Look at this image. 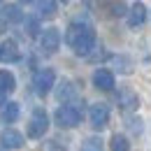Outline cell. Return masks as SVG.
Instances as JSON below:
<instances>
[{
	"mask_svg": "<svg viewBox=\"0 0 151 151\" xmlns=\"http://www.w3.org/2000/svg\"><path fill=\"white\" fill-rule=\"evenodd\" d=\"M65 42L77 56H91V51L95 49V30L86 23H70Z\"/></svg>",
	"mask_w": 151,
	"mask_h": 151,
	"instance_id": "6da1fadb",
	"label": "cell"
},
{
	"mask_svg": "<svg viewBox=\"0 0 151 151\" xmlns=\"http://www.w3.org/2000/svg\"><path fill=\"white\" fill-rule=\"evenodd\" d=\"M54 121H56L60 128H77L81 123V109L77 105H60L54 114Z\"/></svg>",
	"mask_w": 151,
	"mask_h": 151,
	"instance_id": "7a4b0ae2",
	"label": "cell"
},
{
	"mask_svg": "<svg viewBox=\"0 0 151 151\" xmlns=\"http://www.w3.org/2000/svg\"><path fill=\"white\" fill-rule=\"evenodd\" d=\"M47 130H49V116L42 107H35L30 114V121H28V137L40 139V137H44Z\"/></svg>",
	"mask_w": 151,
	"mask_h": 151,
	"instance_id": "3957f363",
	"label": "cell"
},
{
	"mask_svg": "<svg viewBox=\"0 0 151 151\" xmlns=\"http://www.w3.org/2000/svg\"><path fill=\"white\" fill-rule=\"evenodd\" d=\"M54 84H56V72L51 70V68H42L35 72L33 77V86H35V93L40 98H44V95L49 93L51 88H54Z\"/></svg>",
	"mask_w": 151,
	"mask_h": 151,
	"instance_id": "277c9868",
	"label": "cell"
},
{
	"mask_svg": "<svg viewBox=\"0 0 151 151\" xmlns=\"http://www.w3.org/2000/svg\"><path fill=\"white\" fill-rule=\"evenodd\" d=\"M88 121L95 130H102L109 123V107L105 102H93L91 109H88Z\"/></svg>",
	"mask_w": 151,
	"mask_h": 151,
	"instance_id": "5b68a950",
	"label": "cell"
},
{
	"mask_svg": "<svg viewBox=\"0 0 151 151\" xmlns=\"http://www.w3.org/2000/svg\"><path fill=\"white\" fill-rule=\"evenodd\" d=\"M40 47L47 51V54H54L58 51V47H60V30L58 28H44L42 30V35H40Z\"/></svg>",
	"mask_w": 151,
	"mask_h": 151,
	"instance_id": "8992f818",
	"label": "cell"
},
{
	"mask_svg": "<svg viewBox=\"0 0 151 151\" xmlns=\"http://www.w3.org/2000/svg\"><path fill=\"white\" fill-rule=\"evenodd\" d=\"M0 144H2V149H21L23 147V135L19 130H14V128H5L2 135H0Z\"/></svg>",
	"mask_w": 151,
	"mask_h": 151,
	"instance_id": "52a82bcc",
	"label": "cell"
},
{
	"mask_svg": "<svg viewBox=\"0 0 151 151\" xmlns=\"http://www.w3.org/2000/svg\"><path fill=\"white\" fill-rule=\"evenodd\" d=\"M93 86L98 91H112L114 88V75L107 68H98L93 72Z\"/></svg>",
	"mask_w": 151,
	"mask_h": 151,
	"instance_id": "ba28073f",
	"label": "cell"
},
{
	"mask_svg": "<svg viewBox=\"0 0 151 151\" xmlns=\"http://www.w3.org/2000/svg\"><path fill=\"white\" fill-rule=\"evenodd\" d=\"M56 98L63 102V105H70V100H75V98H77V86H75V81L63 79V81L56 86Z\"/></svg>",
	"mask_w": 151,
	"mask_h": 151,
	"instance_id": "9c48e42d",
	"label": "cell"
},
{
	"mask_svg": "<svg viewBox=\"0 0 151 151\" xmlns=\"http://www.w3.org/2000/svg\"><path fill=\"white\" fill-rule=\"evenodd\" d=\"M19 58H21V51H19V47H17L14 40H5L0 44V60L2 63H14Z\"/></svg>",
	"mask_w": 151,
	"mask_h": 151,
	"instance_id": "30bf717a",
	"label": "cell"
},
{
	"mask_svg": "<svg viewBox=\"0 0 151 151\" xmlns=\"http://www.w3.org/2000/svg\"><path fill=\"white\" fill-rule=\"evenodd\" d=\"M116 100H119V107H121L123 112H135V109L139 107V98L132 93V91H128V88H123Z\"/></svg>",
	"mask_w": 151,
	"mask_h": 151,
	"instance_id": "8fae6325",
	"label": "cell"
},
{
	"mask_svg": "<svg viewBox=\"0 0 151 151\" xmlns=\"http://www.w3.org/2000/svg\"><path fill=\"white\" fill-rule=\"evenodd\" d=\"M147 21V7L142 5V2H135L130 7V12H128V26L130 28H137V26H142Z\"/></svg>",
	"mask_w": 151,
	"mask_h": 151,
	"instance_id": "7c38bea8",
	"label": "cell"
},
{
	"mask_svg": "<svg viewBox=\"0 0 151 151\" xmlns=\"http://www.w3.org/2000/svg\"><path fill=\"white\" fill-rule=\"evenodd\" d=\"M0 91L5 95L17 91V77L12 75L9 70H0Z\"/></svg>",
	"mask_w": 151,
	"mask_h": 151,
	"instance_id": "4fadbf2b",
	"label": "cell"
},
{
	"mask_svg": "<svg viewBox=\"0 0 151 151\" xmlns=\"http://www.w3.org/2000/svg\"><path fill=\"white\" fill-rule=\"evenodd\" d=\"M33 7L40 12V17H54L58 9V5L54 0H37V2H33Z\"/></svg>",
	"mask_w": 151,
	"mask_h": 151,
	"instance_id": "5bb4252c",
	"label": "cell"
},
{
	"mask_svg": "<svg viewBox=\"0 0 151 151\" xmlns=\"http://www.w3.org/2000/svg\"><path fill=\"white\" fill-rule=\"evenodd\" d=\"M109 149H112V151H130V142L126 139V135L114 132L112 139H109Z\"/></svg>",
	"mask_w": 151,
	"mask_h": 151,
	"instance_id": "9a60e30c",
	"label": "cell"
},
{
	"mask_svg": "<svg viewBox=\"0 0 151 151\" xmlns=\"http://www.w3.org/2000/svg\"><path fill=\"white\" fill-rule=\"evenodd\" d=\"M0 116H2L5 123H14V121L19 119V105H17V102H7V105L2 107Z\"/></svg>",
	"mask_w": 151,
	"mask_h": 151,
	"instance_id": "2e32d148",
	"label": "cell"
},
{
	"mask_svg": "<svg viewBox=\"0 0 151 151\" xmlns=\"http://www.w3.org/2000/svg\"><path fill=\"white\" fill-rule=\"evenodd\" d=\"M2 17H5L7 21H21L23 19L19 5H7V7H2Z\"/></svg>",
	"mask_w": 151,
	"mask_h": 151,
	"instance_id": "e0dca14e",
	"label": "cell"
},
{
	"mask_svg": "<svg viewBox=\"0 0 151 151\" xmlns=\"http://www.w3.org/2000/svg\"><path fill=\"white\" fill-rule=\"evenodd\" d=\"M107 9H112L114 17H128V5L126 2H107Z\"/></svg>",
	"mask_w": 151,
	"mask_h": 151,
	"instance_id": "ac0fdd59",
	"label": "cell"
},
{
	"mask_svg": "<svg viewBox=\"0 0 151 151\" xmlns=\"http://www.w3.org/2000/svg\"><path fill=\"white\" fill-rule=\"evenodd\" d=\"M84 151H102V142L98 137H88L84 142Z\"/></svg>",
	"mask_w": 151,
	"mask_h": 151,
	"instance_id": "d6986e66",
	"label": "cell"
},
{
	"mask_svg": "<svg viewBox=\"0 0 151 151\" xmlns=\"http://www.w3.org/2000/svg\"><path fill=\"white\" fill-rule=\"evenodd\" d=\"M40 30V21L37 19H26V33L30 35V37H35Z\"/></svg>",
	"mask_w": 151,
	"mask_h": 151,
	"instance_id": "ffe728a7",
	"label": "cell"
},
{
	"mask_svg": "<svg viewBox=\"0 0 151 151\" xmlns=\"http://www.w3.org/2000/svg\"><path fill=\"white\" fill-rule=\"evenodd\" d=\"M128 128L135 132H142V121L139 119H128Z\"/></svg>",
	"mask_w": 151,
	"mask_h": 151,
	"instance_id": "44dd1931",
	"label": "cell"
},
{
	"mask_svg": "<svg viewBox=\"0 0 151 151\" xmlns=\"http://www.w3.org/2000/svg\"><path fill=\"white\" fill-rule=\"evenodd\" d=\"M0 107H5V93L0 91Z\"/></svg>",
	"mask_w": 151,
	"mask_h": 151,
	"instance_id": "7402d4cb",
	"label": "cell"
}]
</instances>
